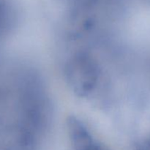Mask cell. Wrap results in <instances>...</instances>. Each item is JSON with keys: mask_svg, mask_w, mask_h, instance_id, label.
Returning <instances> with one entry per match:
<instances>
[{"mask_svg": "<svg viewBox=\"0 0 150 150\" xmlns=\"http://www.w3.org/2000/svg\"><path fill=\"white\" fill-rule=\"evenodd\" d=\"M64 76L71 90L77 96H89L97 88L100 69L95 58L84 51L72 55L64 66Z\"/></svg>", "mask_w": 150, "mask_h": 150, "instance_id": "cell-1", "label": "cell"}, {"mask_svg": "<svg viewBox=\"0 0 150 150\" xmlns=\"http://www.w3.org/2000/svg\"><path fill=\"white\" fill-rule=\"evenodd\" d=\"M66 127L73 150H94L97 143L81 120L74 116H70L66 122Z\"/></svg>", "mask_w": 150, "mask_h": 150, "instance_id": "cell-2", "label": "cell"}, {"mask_svg": "<svg viewBox=\"0 0 150 150\" xmlns=\"http://www.w3.org/2000/svg\"><path fill=\"white\" fill-rule=\"evenodd\" d=\"M16 9L10 0H0V37L10 32L16 22Z\"/></svg>", "mask_w": 150, "mask_h": 150, "instance_id": "cell-3", "label": "cell"}, {"mask_svg": "<svg viewBox=\"0 0 150 150\" xmlns=\"http://www.w3.org/2000/svg\"><path fill=\"white\" fill-rule=\"evenodd\" d=\"M136 150H150V137L141 143Z\"/></svg>", "mask_w": 150, "mask_h": 150, "instance_id": "cell-4", "label": "cell"}, {"mask_svg": "<svg viewBox=\"0 0 150 150\" xmlns=\"http://www.w3.org/2000/svg\"><path fill=\"white\" fill-rule=\"evenodd\" d=\"M94 150H107V149H105V148H103V146H100V145H98V144H97L96 146H95V148L94 149Z\"/></svg>", "mask_w": 150, "mask_h": 150, "instance_id": "cell-5", "label": "cell"}]
</instances>
